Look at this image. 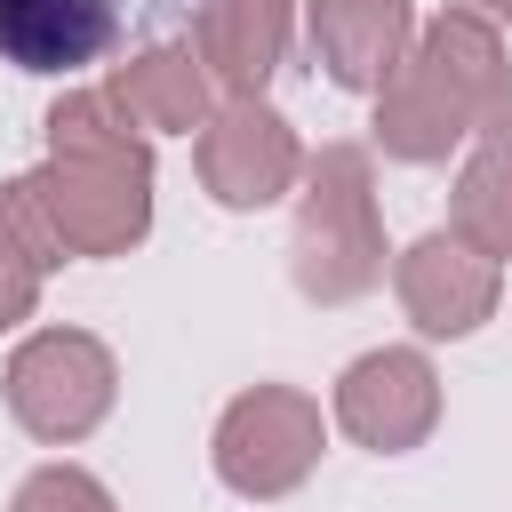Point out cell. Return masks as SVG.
Segmentation results:
<instances>
[{"label":"cell","instance_id":"cell-8","mask_svg":"<svg viewBox=\"0 0 512 512\" xmlns=\"http://www.w3.org/2000/svg\"><path fill=\"white\" fill-rule=\"evenodd\" d=\"M392 288H400V312L416 320V336H472L504 296V264L464 248L456 232H424L392 256Z\"/></svg>","mask_w":512,"mask_h":512},{"label":"cell","instance_id":"cell-11","mask_svg":"<svg viewBox=\"0 0 512 512\" xmlns=\"http://www.w3.org/2000/svg\"><path fill=\"white\" fill-rule=\"evenodd\" d=\"M408 40H416L408 0H312V64L352 96H376L408 56Z\"/></svg>","mask_w":512,"mask_h":512},{"label":"cell","instance_id":"cell-9","mask_svg":"<svg viewBox=\"0 0 512 512\" xmlns=\"http://www.w3.org/2000/svg\"><path fill=\"white\" fill-rule=\"evenodd\" d=\"M296 8L288 0H200L192 8V56L208 88L224 96H264V80L288 64Z\"/></svg>","mask_w":512,"mask_h":512},{"label":"cell","instance_id":"cell-12","mask_svg":"<svg viewBox=\"0 0 512 512\" xmlns=\"http://www.w3.org/2000/svg\"><path fill=\"white\" fill-rule=\"evenodd\" d=\"M120 40V0H0V56L16 72H80Z\"/></svg>","mask_w":512,"mask_h":512},{"label":"cell","instance_id":"cell-10","mask_svg":"<svg viewBox=\"0 0 512 512\" xmlns=\"http://www.w3.org/2000/svg\"><path fill=\"white\" fill-rule=\"evenodd\" d=\"M104 96H112V112H120L136 136H144V128H152V136H200V120L216 112V88H208L192 40H144V48H128V56L112 64Z\"/></svg>","mask_w":512,"mask_h":512},{"label":"cell","instance_id":"cell-3","mask_svg":"<svg viewBox=\"0 0 512 512\" xmlns=\"http://www.w3.org/2000/svg\"><path fill=\"white\" fill-rule=\"evenodd\" d=\"M288 280L304 304H360L384 280V224H376V160L368 144L336 136L304 152L296 224H288Z\"/></svg>","mask_w":512,"mask_h":512},{"label":"cell","instance_id":"cell-14","mask_svg":"<svg viewBox=\"0 0 512 512\" xmlns=\"http://www.w3.org/2000/svg\"><path fill=\"white\" fill-rule=\"evenodd\" d=\"M56 264H64L56 232L40 224V208H32L24 184L8 176V184H0V336L40 312V288H48Z\"/></svg>","mask_w":512,"mask_h":512},{"label":"cell","instance_id":"cell-15","mask_svg":"<svg viewBox=\"0 0 512 512\" xmlns=\"http://www.w3.org/2000/svg\"><path fill=\"white\" fill-rule=\"evenodd\" d=\"M8 512H120V504H112V488L88 464H40V472H24Z\"/></svg>","mask_w":512,"mask_h":512},{"label":"cell","instance_id":"cell-1","mask_svg":"<svg viewBox=\"0 0 512 512\" xmlns=\"http://www.w3.org/2000/svg\"><path fill=\"white\" fill-rule=\"evenodd\" d=\"M16 184L64 256H128L152 232V144L104 88H64L48 104V152Z\"/></svg>","mask_w":512,"mask_h":512},{"label":"cell","instance_id":"cell-6","mask_svg":"<svg viewBox=\"0 0 512 512\" xmlns=\"http://www.w3.org/2000/svg\"><path fill=\"white\" fill-rule=\"evenodd\" d=\"M192 168H200V184H208L216 208L248 216V208H272V200L296 192L304 144H296V128L264 96H224L200 120V136H192Z\"/></svg>","mask_w":512,"mask_h":512},{"label":"cell","instance_id":"cell-2","mask_svg":"<svg viewBox=\"0 0 512 512\" xmlns=\"http://www.w3.org/2000/svg\"><path fill=\"white\" fill-rule=\"evenodd\" d=\"M512 112V64H504V40L472 16H432L416 24L408 56L392 64V80L376 88V152L384 160H408V168H432L448 160L456 144H472L480 128H496Z\"/></svg>","mask_w":512,"mask_h":512},{"label":"cell","instance_id":"cell-4","mask_svg":"<svg viewBox=\"0 0 512 512\" xmlns=\"http://www.w3.org/2000/svg\"><path fill=\"white\" fill-rule=\"evenodd\" d=\"M0 392H8V416L40 440V448H72L88 440L112 400H120V360L104 336L88 328H32L8 368H0Z\"/></svg>","mask_w":512,"mask_h":512},{"label":"cell","instance_id":"cell-13","mask_svg":"<svg viewBox=\"0 0 512 512\" xmlns=\"http://www.w3.org/2000/svg\"><path fill=\"white\" fill-rule=\"evenodd\" d=\"M448 232L488 264H512V112L464 144V168L448 184Z\"/></svg>","mask_w":512,"mask_h":512},{"label":"cell","instance_id":"cell-5","mask_svg":"<svg viewBox=\"0 0 512 512\" xmlns=\"http://www.w3.org/2000/svg\"><path fill=\"white\" fill-rule=\"evenodd\" d=\"M320 448H328V424H320L312 392H296V384H248V392L224 400L208 464H216V480L232 496L272 504V496H296L312 480Z\"/></svg>","mask_w":512,"mask_h":512},{"label":"cell","instance_id":"cell-16","mask_svg":"<svg viewBox=\"0 0 512 512\" xmlns=\"http://www.w3.org/2000/svg\"><path fill=\"white\" fill-rule=\"evenodd\" d=\"M448 16H472V24L504 32V24H512V0H448Z\"/></svg>","mask_w":512,"mask_h":512},{"label":"cell","instance_id":"cell-7","mask_svg":"<svg viewBox=\"0 0 512 512\" xmlns=\"http://www.w3.org/2000/svg\"><path fill=\"white\" fill-rule=\"evenodd\" d=\"M336 424L376 448V456H408L432 440L440 424V368L416 344H376L336 376Z\"/></svg>","mask_w":512,"mask_h":512}]
</instances>
